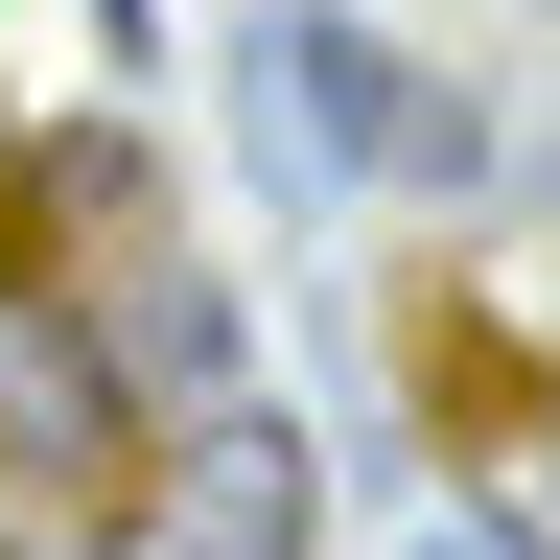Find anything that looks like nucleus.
I'll use <instances>...</instances> for the list:
<instances>
[{
  "label": "nucleus",
  "instance_id": "nucleus-4",
  "mask_svg": "<svg viewBox=\"0 0 560 560\" xmlns=\"http://www.w3.org/2000/svg\"><path fill=\"white\" fill-rule=\"evenodd\" d=\"M117 560H164V537H117Z\"/></svg>",
  "mask_w": 560,
  "mask_h": 560
},
{
  "label": "nucleus",
  "instance_id": "nucleus-3",
  "mask_svg": "<svg viewBox=\"0 0 560 560\" xmlns=\"http://www.w3.org/2000/svg\"><path fill=\"white\" fill-rule=\"evenodd\" d=\"M210 514H234V537H304V444H257V420H210Z\"/></svg>",
  "mask_w": 560,
  "mask_h": 560
},
{
  "label": "nucleus",
  "instance_id": "nucleus-1",
  "mask_svg": "<svg viewBox=\"0 0 560 560\" xmlns=\"http://www.w3.org/2000/svg\"><path fill=\"white\" fill-rule=\"evenodd\" d=\"M257 140H304V164H374V187H467V94H420L374 24H257Z\"/></svg>",
  "mask_w": 560,
  "mask_h": 560
},
{
  "label": "nucleus",
  "instance_id": "nucleus-2",
  "mask_svg": "<svg viewBox=\"0 0 560 560\" xmlns=\"http://www.w3.org/2000/svg\"><path fill=\"white\" fill-rule=\"evenodd\" d=\"M117 374H140V397H234V304H210V257H140V280H117Z\"/></svg>",
  "mask_w": 560,
  "mask_h": 560
},
{
  "label": "nucleus",
  "instance_id": "nucleus-5",
  "mask_svg": "<svg viewBox=\"0 0 560 560\" xmlns=\"http://www.w3.org/2000/svg\"><path fill=\"white\" fill-rule=\"evenodd\" d=\"M444 560H467V537H444Z\"/></svg>",
  "mask_w": 560,
  "mask_h": 560
}]
</instances>
